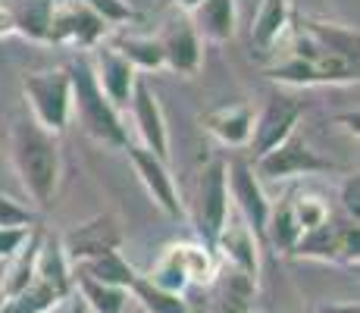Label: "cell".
<instances>
[{"label": "cell", "instance_id": "6da1fadb", "mask_svg": "<svg viewBox=\"0 0 360 313\" xmlns=\"http://www.w3.org/2000/svg\"><path fill=\"white\" fill-rule=\"evenodd\" d=\"M10 160L34 207L51 210L63 179L60 135H51L34 120H16L10 129Z\"/></svg>", "mask_w": 360, "mask_h": 313}, {"label": "cell", "instance_id": "7a4b0ae2", "mask_svg": "<svg viewBox=\"0 0 360 313\" xmlns=\"http://www.w3.org/2000/svg\"><path fill=\"white\" fill-rule=\"evenodd\" d=\"M69 82H72V120H79L82 132L91 141L113 151H126L129 129L120 116V107L103 94V88L94 79V69L88 63V53L69 63Z\"/></svg>", "mask_w": 360, "mask_h": 313}, {"label": "cell", "instance_id": "3957f363", "mask_svg": "<svg viewBox=\"0 0 360 313\" xmlns=\"http://www.w3.org/2000/svg\"><path fill=\"white\" fill-rule=\"evenodd\" d=\"M22 97L29 107V120H34L51 135H63L72 122V82L66 66L41 69L22 79Z\"/></svg>", "mask_w": 360, "mask_h": 313}, {"label": "cell", "instance_id": "277c9868", "mask_svg": "<svg viewBox=\"0 0 360 313\" xmlns=\"http://www.w3.org/2000/svg\"><path fill=\"white\" fill-rule=\"evenodd\" d=\"M254 172L260 182H288L301 176H323V172H338V163L323 157L320 151L310 148V141L301 132H292L282 144L269 148L266 154L254 157Z\"/></svg>", "mask_w": 360, "mask_h": 313}, {"label": "cell", "instance_id": "5b68a950", "mask_svg": "<svg viewBox=\"0 0 360 313\" xmlns=\"http://www.w3.org/2000/svg\"><path fill=\"white\" fill-rule=\"evenodd\" d=\"M126 154H129V163H131V170H135L138 182L144 185V191L154 200L157 210L166 213L169 219L182 217L185 204H182V198H179V185L169 172V163L160 160L157 154H150L141 144H126Z\"/></svg>", "mask_w": 360, "mask_h": 313}, {"label": "cell", "instance_id": "8992f818", "mask_svg": "<svg viewBox=\"0 0 360 313\" xmlns=\"http://www.w3.org/2000/svg\"><path fill=\"white\" fill-rule=\"evenodd\" d=\"M110 25L98 13H91L82 0H57L51 19V41L47 44H69L79 51H91L94 44L107 41Z\"/></svg>", "mask_w": 360, "mask_h": 313}, {"label": "cell", "instance_id": "52a82bcc", "mask_svg": "<svg viewBox=\"0 0 360 313\" xmlns=\"http://www.w3.org/2000/svg\"><path fill=\"white\" fill-rule=\"evenodd\" d=\"M195 217H198V232L204 245H213L217 232L223 229L226 217L232 210L229 200V182H226V160H213L200 170L198 176V200H195Z\"/></svg>", "mask_w": 360, "mask_h": 313}, {"label": "cell", "instance_id": "ba28073f", "mask_svg": "<svg viewBox=\"0 0 360 313\" xmlns=\"http://www.w3.org/2000/svg\"><path fill=\"white\" fill-rule=\"evenodd\" d=\"M157 41L163 47V63L169 72L185 75V79L200 72V66H204V38L198 34L188 13L166 19Z\"/></svg>", "mask_w": 360, "mask_h": 313}, {"label": "cell", "instance_id": "9c48e42d", "mask_svg": "<svg viewBox=\"0 0 360 313\" xmlns=\"http://www.w3.org/2000/svg\"><path fill=\"white\" fill-rule=\"evenodd\" d=\"M63 245V254L69 260V267L82 260H91L98 254H107V250H120L122 248V222L116 213H98L82 226L69 229V232L60 238Z\"/></svg>", "mask_w": 360, "mask_h": 313}, {"label": "cell", "instance_id": "30bf717a", "mask_svg": "<svg viewBox=\"0 0 360 313\" xmlns=\"http://www.w3.org/2000/svg\"><path fill=\"white\" fill-rule=\"evenodd\" d=\"M226 182H229V200L232 210L251 226V232L263 241V229H266V217H269V200L263 191V182L257 179V172L251 170L241 160L226 163Z\"/></svg>", "mask_w": 360, "mask_h": 313}, {"label": "cell", "instance_id": "8fae6325", "mask_svg": "<svg viewBox=\"0 0 360 313\" xmlns=\"http://www.w3.org/2000/svg\"><path fill=\"white\" fill-rule=\"evenodd\" d=\"M210 248L226 267L238 269V273L251 276V279L260 276V238L235 210H229V217H226L223 229L217 232Z\"/></svg>", "mask_w": 360, "mask_h": 313}, {"label": "cell", "instance_id": "7c38bea8", "mask_svg": "<svg viewBox=\"0 0 360 313\" xmlns=\"http://www.w3.org/2000/svg\"><path fill=\"white\" fill-rule=\"evenodd\" d=\"M301 113H304V107L297 101H292V97H285V94L269 97L260 107V113H254V132H251V144H248L254 151V157L266 154L269 148L282 144L292 132H297Z\"/></svg>", "mask_w": 360, "mask_h": 313}, {"label": "cell", "instance_id": "4fadbf2b", "mask_svg": "<svg viewBox=\"0 0 360 313\" xmlns=\"http://www.w3.org/2000/svg\"><path fill=\"white\" fill-rule=\"evenodd\" d=\"M129 110H131V122H135L138 138H141V148H148L150 154H157L160 160L169 163V129H166L160 97L154 94V88H150L144 79L135 82Z\"/></svg>", "mask_w": 360, "mask_h": 313}, {"label": "cell", "instance_id": "5bb4252c", "mask_svg": "<svg viewBox=\"0 0 360 313\" xmlns=\"http://www.w3.org/2000/svg\"><path fill=\"white\" fill-rule=\"evenodd\" d=\"M88 63H91L94 79H98V85L103 88V94H107L116 107H129L131 91H135V82L141 79L138 69L131 66L110 41L94 44L91 51H88Z\"/></svg>", "mask_w": 360, "mask_h": 313}, {"label": "cell", "instance_id": "9a60e30c", "mask_svg": "<svg viewBox=\"0 0 360 313\" xmlns=\"http://www.w3.org/2000/svg\"><path fill=\"white\" fill-rule=\"evenodd\" d=\"M200 125L210 138H217L223 148H248L254 132V107L245 101L223 103L200 116Z\"/></svg>", "mask_w": 360, "mask_h": 313}, {"label": "cell", "instance_id": "2e32d148", "mask_svg": "<svg viewBox=\"0 0 360 313\" xmlns=\"http://www.w3.org/2000/svg\"><path fill=\"white\" fill-rule=\"evenodd\" d=\"M292 23L301 32H307L326 53H335V57H345V60L357 63V25L335 23V19L314 16V13L292 16Z\"/></svg>", "mask_w": 360, "mask_h": 313}, {"label": "cell", "instance_id": "e0dca14e", "mask_svg": "<svg viewBox=\"0 0 360 313\" xmlns=\"http://www.w3.org/2000/svg\"><path fill=\"white\" fill-rule=\"evenodd\" d=\"M188 16L204 44H229L238 32V0H200Z\"/></svg>", "mask_w": 360, "mask_h": 313}, {"label": "cell", "instance_id": "ac0fdd59", "mask_svg": "<svg viewBox=\"0 0 360 313\" xmlns=\"http://www.w3.org/2000/svg\"><path fill=\"white\" fill-rule=\"evenodd\" d=\"M292 4L288 0H260V10L254 16L251 25V47L260 53L263 60L269 57L276 44L285 38V32L292 29Z\"/></svg>", "mask_w": 360, "mask_h": 313}, {"label": "cell", "instance_id": "d6986e66", "mask_svg": "<svg viewBox=\"0 0 360 313\" xmlns=\"http://www.w3.org/2000/svg\"><path fill=\"white\" fill-rule=\"evenodd\" d=\"M53 4L57 0H4L6 13L13 19V34H22L34 44H47L51 41Z\"/></svg>", "mask_w": 360, "mask_h": 313}, {"label": "cell", "instance_id": "ffe728a7", "mask_svg": "<svg viewBox=\"0 0 360 313\" xmlns=\"http://www.w3.org/2000/svg\"><path fill=\"white\" fill-rule=\"evenodd\" d=\"M210 285H217L210 313H251V301L257 295V279L226 267L223 273L213 276Z\"/></svg>", "mask_w": 360, "mask_h": 313}, {"label": "cell", "instance_id": "44dd1931", "mask_svg": "<svg viewBox=\"0 0 360 313\" xmlns=\"http://www.w3.org/2000/svg\"><path fill=\"white\" fill-rule=\"evenodd\" d=\"M41 238H44V229L34 222L29 238L22 241V248L4 260V273H0V295H4V301L6 298H13L16 291H22L25 285L34 279V260H38Z\"/></svg>", "mask_w": 360, "mask_h": 313}, {"label": "cell", "instance_id": "7402d4cb", "mask_svg": "<svg viewBox=\"0 0 360 313\" xmlns=\"http://www.w3.org/2000/svg\"><path fill=\"white\" fill-rule=\"evenodd\" d=\"M166 250L179 263V269L185 273L188 285H210L213 276L219 273L217 254L204 241H172V245H166Z\"/></svg>", "mask_w": 360, "mask_h": 313}, {"label": "cell", "instance_id": "603a6c76", "mask_svg": "<svg viewBox=\"0 0 360 313\" xmlns=\"http://www.w3.org/2000/svg\"><path fill=\"white\" fill-rule=\"evenodd\" d=\"M34 276L41 282H47L60 298H69L72 295V267H69L66 254H63V245L60 238L44 232L41 238V248H38V260H34Z\"/></svg>", "mask_w": 360, "mask_h": 313}, {"label": "cell", "instance_id": "cb8c5ba5", "mask_svg": "<svg viewBox=\"0 0 360 313\" xmlns=\"http://www.w3.org/2000/svg\"><path fill=\"white\" fill-rule=\"evenodd\" d=\"M110 44L126 57L138 72H157V69H166L163 63V47L157 41V34H141V32H116Z\"/></svg>", "mask_w": 360, "mask_h": 313}, {"label": "cell", "instance_id": "d4e9b609", "mask_svg": "<svg viewBox=\"0 0 360 313\" xmlns=\"http://www.w3.org/2000/svg\"><path fill=\"white\" fill-rule=\"evenodd\" d=\"M72 291H79V301L91 313H126L129 288H116V285L98 282L91 276L72 273Z\"/></svg>", "mask_w": 360, "mask_h": 313}, {"label": "cell", "instance_id": "484cf974", "mask_svg": "<svg viewBox=\"0 0 360 313\" xmlns=\"http://www.w3.org/2000/svg\"><path fill=\"white\" fill-rule=\"evenodd\" d=\"M72 273L91 276V279L116 285V288H131V282L138 279L135 267H131L126 257H122V250H107V254H98V257H91V260L75 263Z\"/></svg>", "mask_w": 360, "mask_h": 313}, {"label": "cell", "instance_id": "4316f807", "mask_svg": "<svg viewBox=\"0 0 360 313\" xmlns=\"http://www.w3.org/2000/svg\"><path fill=\"white\" fill-rule=\"evenodd\" d=\"M301 238V226L292 210V194L282 198L279 204H269V217H266V229H263V241L276 248V254H292V248Z\"/></svg>", "mask_w": 360, "mask_h": 313}, {"label": "cell", "instance_id": "83f0119b", "mask_svg": "<svg viewBox=\"0 0 360 313\" xmlns=\"http://www.w3.org/2000/svg\"><path fill=\"white\" fill-rule=\"evenodd\" d=\"M288 257H304V260H320V263H342V257H338L335 219L329 217L323 226L301 232V238H297V245L292 248V254Z\"/></svg>", "mask_w": 360, "mask_h": 313}, {"label": "cell", "instance_id": "f1b7e54d", "mask_svg": "<svg viewBox=\"0 0 360 313\" xmlns=\"http://www.w3.org/2000/svg\"><path fill=\"white\" fill-rule=\"evenodd\" d=\"M60 301H66V298H60L51 285L41 282L38 276H34L22 291H16L13 298H6L0 313H51Z\"/></svg>", "mask_w": 360, "mask_h": 313}, {"label": "cell", "instance_id": "f546056e", "mask_svg": "<svg viewBox=\"0 0 360 313\" xmlns=\"http://www.w3.org/2000/svg\"><path fill=\"white\" fill-rule=\"evenodd\" d=\"M129 295H135V301L141 304L148 313H195L185 301V295H176V291H163L157 288L154 282H148L144 276H138L131 282Z\"/></svg>", "mask_w": 360, "mask_h": 313}, {"label": "cell", "instance_id": "4dcf8cb0", "mask_svg": "<svg viewBox=\"0 0 360 313\" xmlns=\"http://www.w3.org/2000/svg\"><path fill=\"white\" fill-rule=\"evenodd\" d=\"M292 210L297 217V226H301V232H307V229H316L323 226L332 213H329V204L320 198V194H292Z\"/></svg>", "mask_w": 360, "mask_h": 313}, {"label": "cell", "instance_id": "1f68e13d", "mask_svg": "<svg viewBox=\"0 0 360 313\" xmlns=\"http://www.w3.org/2000/svg\"><path fill=\"white\" fill-rule=\"evenodd\" d=\"M148 282H154L157 288L163 291H176V295H185V288H188V279H185V273L179 269V263L169 257V250H163L160 260L150 267V273L144 276Z\"/></svg>", "mask_w": 360, "mask_h": 313}, {"label": "cell", "instance_id": "d6a6232c", "mask_svg": "<svg viewBox=\"0 0 360 313\" xmlns=\"http://www.w3.org/2000/svg\"><path fill=\"white\" fill-rule=\"evenodd\" d=\"M82 4H85L91 13H98L110 29H113V25L116 29H120V25H129L131 19H135V6H131L129 0H82Z\"/></svg>", "mask_w": 360, "mask_h": 313}, {"label": "cell", "instance_id": "836d02e7", "mask_svg": "<svg viewBox=\"0 0 360 313\" xmlns=\"http://www.w3.org/2000/svg\"><path fill=\"white\" fill-rule=\"evenodd\" d=\"M338 229V257L345 267H357V219L345 217L342 222H335Z\"/></svg>", "mask_w": 360, "mask_h": 313}, {"label": "cell", "instance_id": "e575fe53", "mask_svg": "<svg viewBox=\"0 0 360 313\" xmlns=\"http://www.w3.org/2000/svg\"><path fill=\"white\" fill-rule=\"evenodd\" d=\"M34 222H38L34 210H29L19 200H13L10 194L0 191V226H34Z\"/></svg>", "mask_w": 360, "mask_h": 313}, {"label": "cell", "instance_id": "d590c367", "mask_svg": "<svg viewBox=\"0 0 360 313\" xmlns=\"http://www.w3.org/2000/svg\"><path fill=\"white\" fill-rule=\"evenodd\" d=\"M29 232L32 226H0V260L16 254L22 248V241L29 238Z\"/></svg>", "mask_w": 360, "mask_h": 313}, {"label": "cell", "instance_id": "8d00e7d4", "mask_svg": "<svg viewBox=\"0 0 360 313\" xmlns=\"http://www.w3.org/2000/svg\"><path fill=\"white\" fill-rule=\"evenodd\" d=\"M342 210L348 219L360 217V176L357 172H351V176L342 182Z\"/></svg>", "mask_w": 360, "mask_h": 313}, {"label": "cell", "instance_id": "74e56055", "mask_svg": "<svg viewBox=\"0 0 360 313\" xmlns=\"http://www.w3.org/2000/svg\"><path fill=\"white\" fill-rule=\"evenodd\" d=\"M338 125V129H345L348 132L351 138H357V110H348V113H342V116H335V120H332Z\"/></svg>", "mask_w": 360, "mask_h": 313}, {"label": "cell", "instance_id": "f35d334b", "mask_svg": "<svg viewBox=\"0 0 360 313\" xmlns=\"http://www.w3.org/2000/svg\"><path fill=\"white\" fill-rule=\"evenodd\" d=\"M51 313H85V304H82V301H69V298H66V301H60Z\"/></svg>", "mask_w": 360, "mask_h": 313}, {"label": "cell", "instance_id": "ab89813d", "mask_svg": "<svg viewBox=\"0 0 360 313\" xmlns=\"http://www.w3.org/2000/svg\"><path fill=\"white\" fill-rule=\"evenodd\" d=\"M10 34H13V19H10V13H6L4 0H0V38H10Z\"/></svg>", "mask_w": 360, "mask_h": 313}, {"label": "cell", "instance_id": "60d3db41", "mask_svg": "<svg viewBox=\"0 0 360 313\" xmlns=\"http://www.w3.org/2000/svg\"><path fill=\"white\" fill-rule=\"evenodd\" d=\"M316 313H357V301H345V304H332V307H320Z\"/></svg>", "mask_w": 360, "mask_h": 313}, {"label": "cell", "instance_id": "b9f144b4", "mask_svg": "<svg viewBox=\"0 0 360 313\" xmlns=\"http://www.w3.org/2000/svg\"><path fill=\"white\" fill-rule=\"evenodd\" d=\"M169 4H172V6H179L182 13H191V10H195V6L200 4V0H169Z\"/></svg>", "mask_w": 360, "mask_h": 313}]
</instances>
